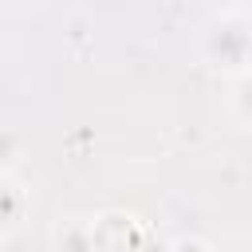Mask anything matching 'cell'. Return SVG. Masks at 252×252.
Masks as SVG:
<instances>
[{"mask_svg": "<svg viewBox=\"0 0 252 252\" xmlns=\"http://www.w3.org/2000/svg\"><path fill=\"white\" fill-rule=\"evenodd\" d=\"M197 55L205 67L236 79L240 71L252 67V24L236 8H217L197 35Z\"/></svg>", "mask_w": 252, "mask_h": 252, "instance_id": "cell-1", "label": "cell"}, {"mask_svg": "<svg viewBox=\"0 0 252 252\" xmlns=\"http://www.w3.org/2000/svg\"><path fill=\"white\" fill-rule=\"evenodd\" d=\"M91 236H94V252H142L146 248V228L134 213L126 209H106L91 217Z\"/></svg>", "mask_w": 252, "mask_h": 252, "instance_id": "cell-2", "label": "cell"}, {"mask_svg": "<svg viewBox=\"0 0 252 252\" xmlns=\"http://www.w3.org/2000/svg\"><path fill=\"white\" fill-rule=\"evenodd\" d=\"M51 252H94V236H91V217H59L51 224Z\"/></svg>", "mask_w": 252, "mask_h": 252, "instance_id": "cell-3", "label": "cell"}, {"mask_svg": "<svg viewBox=\"0 0 252 252\" xmlns=\"http://www.w3.org/2000/svg\"><path fill=\"white\" fill-rule=\"evenodd\" d=\"M28 217V189L16 177H0V232H12Z\"/></svg>", "mask_w": 252, "mask_h": 252, "instance_id": "cell-4", "label": "cell"}, {"mask_svg": "<svg viewBox=\"0 0 252 252\" xmlns=\"http://www.w3.org/2000/svg\"><path fill=\"white\" fill-rule=\"evenodd\" d=\"M228 110H232V118L240 126L252 130V67L232 79V87H228Z\"/></svg>", "mask_w": 252, "mask_h": 252, "instance_id": "cell-5", "label": "cell"}, {"mask_svg": "<svg viewBox=\"0 0 252 252\" xmlns=\"http://www.w3.org/2000/svg\"><path fill=\"white\" fill-rule=\"evenodd\" d=\"M20 158H24V134L12 122H0V177H12Z\"/></svg>", "mask_w": 252, "mask_h": 252, "instance_id": "cell-6", "label": "cell"}, {"mask_svg": "<svg viewBox=\"0 0 252 252\" xmlns=\"http://www.w3.org/2000/svg\"><path fill=\"white\" fill-rule=\"evenodd\" d=\"M165 252H213V244L205 236H197V232H181V236H173L165 244Z\"/></svg>", "mask_w": 252, "mask_h": 252, "instance_id": "cell-7", "label": "cell"}, {"mask_svg": "<svg viewBox=\"0 0 252 252\" xmlns=\"http://www.w3.org/2000/svg\"><path fill=\"white\" fill-rule=\"evenodd\" d=\"M236 12H240V16L248 20V24H252V4H236Z\"/></svg>", "mask_w": 252, "mask_h": 252, "instance_id": "cell-8", "label": "cell"}]
</instances>
